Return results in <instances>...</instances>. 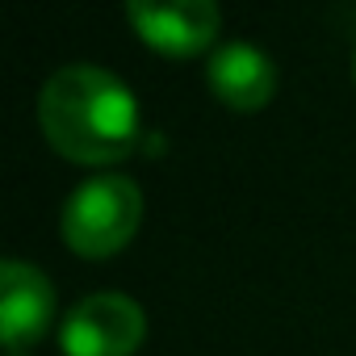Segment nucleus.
<instances>
[{"mask_svg":"<svg viewBox=\"0 0 356 356\" xmlns=\"http://www.w3.org/2000/svg\"><path fill=\"white\" fill-rule=\"evenodd\" d=\"M38 126L47 143L88 168L126 159L143 138L134 88L101 63H63L38 92Z\"/></svg>","mask_w":356,"mask_h":356,"instance_id":"f257e3e1","label":"nucleus"},{"mask_svg":"<svg viewBox=\"0 0 356 356\" xmlns=\"http://www.w3.org/2000/svg\"><path fill=\"white\" fill-rule=\"evenodd\" d=\"M143 222V189L126 172H97L72 197L59 214V235L76 256L101 260L122 252Z\"/></svg>","mask_w":356,"mask_h":356,"instance_id":"f03ea898","label":"nucleus"},{"mask_svg":"<svg viewBox=\"0 0 356 356\" xmlns=\"http://www.w3.org/2000/svg\"><path fill=\"white\" fill-rule=\"evenodd\" d=\"M147 335V314L130 293L101 289L80 298L63 327H59V348L63 356H130Z\"/></svg>","mask_w":356,"mask_h":356,"instance_id":"7ed1b4c3","label":"nucleus"},{"mask_svg":"<svg viewBox=\"0 0 356 356\" xmlns=\"http://www.w3.org/2000/svg\"><path fill=\"white\" fill-rule=\"evenodd\" d=\"M126 22L134 26V34L163 51V55H197L202 47H210L218 38L222 13L214 0H168V5H155V0H130L126 5Z\"/></svg>","mask_w":356,"mask_h":356,"instance_id":"20e7f679","label":"nucleus"},{"mask_svg":"<svg viewBox=\"0 0 356 356\" xmlns=\"http://www.w3.org/2000/svg\"><path fill=\"white\" fill-rule=\"evenodd\" d=\"M55 318V285L30 260L0 264V343L5 352H26L47 335Z\"/></svg>","mask_w":356,"mask_h":356,"instance_id":"39448f33","label":"nucleus"},{"mask_svg":"<svg viewBox=\"0 0 356 356\" xmlns=\"http://www.w3.org/2000/svg\"><path fill=\"white\" fill-rule=\"evenodd\" d=\"M206 84L210 92L227 105V109H239V113H256L273 101L277 92V63L256 47V42H243V38H231L222 42L210 63H206Z\"/></svg>","mask_w":356,"mask_h":356,"instance_id":"423d86ee","label":"nucleus"},{"mask_svg":"<svg viewBox=\"0 0 356 356\" xmlns=\"http://www.w3.org/2000/svg\"><path fill=\"white\" fill-rule=\"evenodd\" d=\"M5 356H26V352H5Z\"/></svg>","mask_w":356,"mask_h":356,"instance_id":"0eeeda50","label":"nucleus"},{"mask_svg":"<svg viewBox=\"0 0 356 356\" xmlns=\"http://www.w3.org/2000/svg\"><path fill=\"white\" fill-rule=\"evenodd\" d=\"M352 72H356V67H352Z\"/></svg>","mask_w":356,"mask_h":356,"instance_id":"6e6552de","label":"nucleus"}]
</instances>
